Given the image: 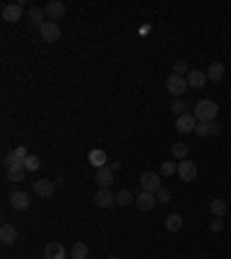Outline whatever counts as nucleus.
I'll return each instance as SVG.
<instances>
[{"mask_svg": "<svg viewBox=\"0 0 231 259\" xmlns=\"http://www.w3.org/2000/svg\"><path fill=\"white\" fill-rule=\"evenodd\" d=\"M217 102L213 100H201V102H196V109H194V116L199 123H213L215 118H217Z\"/></svg>", "mask_w": 231, "mask_h": 259, "instance_id": "obj_1", "label": "nucleus"}, {"mask_svg": "<svg viewBox=\"0 0 231 259\" xmlns=\"http://www.w3.org/2000/svg\"><path fill=\"white\" fill-rule=\"evenodd\" d=\"M139 183H141L143 192H153V195H157V190H162L160 174H155V171H143L141 179H139Z\"/></svg>", "mask_w": 231, "mask_h": 259, "instance_id": "obj_2", "label": "nucleus"}, {"mask_svg": "<svg viewBox=\"0 0 231 259\" xmlns=\"http://www.w3.org/2000/svg\"><path fill=\"white\" fill-rule=\"evenodd\" d=\"M176 174L180 176V180H185V183H192V180L196 179V164L192 160H180Z\"/></svg>", "mask_w": 231, "mask_h": 259, "instance_id": "obj_3", "label": "nucleus"}, {"mask_svg": "<svg viewBox=\"0 0 231 259\" xmlns=\"http://www.w3.org/2000/svg\"><path fill=\"white\" fill-rule=\"evenodd\" d=\"M39 35L44 42H58L60 40V26L56 21H46L44 26L39 28Z\"/></svg>", "mask_w": 231, "mask_h": 259, "instance_id": "obj_4", "label": "nucleus"}, {"mask_svg": "<svg viewBox=\"0 0 231 259\" xmlns=\"http://www.w3.org/2000/svg\"><path fill=\"white\" fill-rule=\"evenodd\" d=\"M185 88H187L185 77H178V74H169L167 77V90L171 95H180V93H185Z\"/></svg>", "mask_w": 231, "mask_h": 259, "instance_id": "obj_5", "label": "nucleus"}, {"mask_svg": "<svg viewBox=\"0 0 231 259\" xmlns=\"http://www.w3.org/2000/svg\"><path fill=\"white\" fill-rule=\"evenodd\" d=\"M21 17H23V5H21V2H12V5H5V7H2V19L9 21V23H17Z\"/></svg>", "mask_w": 231, "mask_h": 259, "instance_id": "obj_6", "label": "nucleus"}, {"mask_svg": "<svg viewBox=\"0 0 231 259\" xmlns=\"http://www.w3.org/2000/svg\"><path fill=\"white\" fill-rule=\"evenodd\" d=\"M194 127H196V116L194 114H183V116H178L176 120V130L178 132H194Z\"/></svg>", "mask_w": 231, "mask_h": 259, "instance_id": "obj_7", "label": "nucleus"}, {"mask_svg": "<svg viewBox=\"0 0 231 259\" xmlns=\"http://www.w3.org/2000/svg\"><path fill=\"white\" fill-rule=\"evenodd\" d=\"M9 204H12L14 211H26L28 206H30V197H28V192L17 190V192H12V197H9Z\"/></svg>", "mask_w": 231, "mask_h": 259, "instance_id": "obj_8", "label": "nucleus"}, {"mask_svg": "<svg viewBox=\"0 0 231 259\" xmlns=\"http://www.w3.org/2000/svg\"><path fill=\"white\" fill-rule=\"evenodd\" d=\"M114 201H116V195L109 188H99L95 192V204L99 208H109V206H114Z\"/></svg>", "mask_w": 231, "mask_h": 259, "instance_id": "obj_9", "label": "nucleus"}, {"mask_svg": "<svg viewBox=\"0 0 231 259\" xmlns=\"http://www.w3.org/2000/svg\"><path fill=\"white\" fill-rule=\"evenodd\" d=\"M134 204H136L139 211H151L153 206L157 204V197L153 195V192H143V190H141V195L136 197V201H134Z\"/></svg>", "mask_w": 231, "mask_h": 259, "instance_id": "obj_10", "label": "nucleus"}, {"mask_svg": "<svg viewBox=\"0 0 231 259\" xmlns=\"http://www.w3.org/2000/svg\"><path fill=\"white\" fill-rule=\"evenodd\" d=\"M26 167H23V162H12V164H7V176L9 180H17V183H21V180L26 179Z\"/></svg>", "mask_w": 231, "mask_h": 259, "instance_id": "obj_11", "label": "nucleus"}, {"mask_svg": "<svg viewBox=\"0 0 231 259\" xmlns=\"http://www.w3.org/2000/svg\"><path fill=\"white\" fill-rule=\"evenodd\" d=\"M194 134L196 137H217L220 134V125L217 123H196Z\"/></svg>", "mask_w": 231, "mask_h": 259, "instance_id": "obj_12", "label": "nucleus"}, {"mask_svg": "<svg viewBox=\"0 0 231 259\" xmlns=\"http://www.w3.org/2000/svg\"><path fill=\"white\" fill-rule=\"evenodd\" d=\"M206 81H208L206 72H201V70L187 72V86H192V88H204Z\"/></svg>", "mask_w": 231, "mask_h": 259, "instance_id": "obj_13", "label": "nucleus"}, {"mask_svg": "<svg viewBox=\"0 0 231 259\" xmlns=\"http://www.w3.org/2000/svg\"><path fill=\"white\" fill-rule=\"evenodd\" d=\"M95 180H97V185H102V188H109V185L114 183V171H111V167H99L97 174H95Z\"/></svg>", "mask_w": 231, "mask_h": 259, "instance_id": "obj_14", "label": "nucleus"}, {"mask_svg": "<svg viewBox=\"0 0 231 259\" xmlns=\"http://www.w3.org/2000/svg\"><path fill=\"white\" fill-rule=\"evenodd\" d=\"M33 190H35L37 197H51V195H54V190H56V185L51 183V180L42 179V180H37L35 185H33Z\"/></svg>", "mask_w": 231, "mask_h": 259, "instance_id": "obj_15", "label": "nucleus"}, {"mask_svg": "<svg viewBox=\"0 0 231 259\" xmlns=\"http://www.w3.org/2000/svg\"><path fill=\"white\" fill-rule=\"evenodd\" d=\"M17 236H19V232H17L14 224H2V229H0V241L5 243V245H12V243L17 241Z\"/></svg>", "mask_w": 231, "mask_h": 259, "instance_id": "obj_16", "label": "nucleus"}, {"mask_svg": "<svg viewBox=\"0 0 231 259\" xmlns=\"http://www.w3.org/2000/svg\"><path fill=\"white\" fill-rule=\"evenodd\" d=\"M44 259H67L65 257V248L60 243H49L44 248Z\"/></svg>", "mask_w": 231, "mask_h": 259, "instance_id": "obj_17", "label": "nucleus"}, {"mask_svg": "<svg viewBox=\"0 0 231 259\" xmlns=\"http://www.w3.org/2000/svg\"><path fill=\"white\" fill-rule=\"evenodd\" d=\"M65 9H67V7L62 5L60 0H51V2L44 7V12L49 14V19H60L62 14H65Z\"/></svg>", "mask_w": 231, "mask_h": 259, "instance_id": "obj_18", "label": "nucleus"}, {"mask_svg": "<svg viewBox=\"0 0 231 259\" xmlns=\"http://www.w3.org/2000/svg\"><path fill=\"white\" fill-rule=\"evenodd\" d=\"M88 162L93 164V167H107V153L102 151V148H95V151H90L88 155Z\"/></svg>", "mask_w": 231, "mask_h": 259, "instance_id": "obj_19", "label": "nucleus"}, {"mask_svg": "<svg viewBox=\"0 0 231 259\" xmlns=\"http://www.w3.org/2000/svg\"><path fill=\"white\" fill-rule=\"evenodd\" d=\"M206 77H208V81H222L224 79V65L222 63H213L211 67H208V72H206Z\"/></svg>", "mask_w": 231, "mask_h": 259, "instance_id": "obj_20", "label": "nucleus"}, {"mask_svg": "<svg viewBox=\"0 0 231 259\" xmlns=\"http://www.w3.org/2000/svg\"><path fill=\"white\" fill-rule=\"evenodd\" d=\"M44 9H39V7H33L30 9V14H28V19H30V26H35V28H42L46 23L44 21Z\"/></svg>", "mask_w": 231, "mask_h": 259, "instance_id": "obj_21", "label": "nucleus"}, {"mask_svg": "<svg viewBox=\"0 0 231 259\" xmlns=\"http://www.w3.org/2000/svg\"><path fill=\"white\" fill-rule=\"evenodd\" d=\"M30 155L28 153V148L26 146H17L14 151L9 153V158H7V164H12V162H26V158Z\"/></svg>", "mask_w": 231, "mask_h": 259, "instance_id": "obj_22", "label": "nucleus"}, {"mask_svg": "<svg viewBox=\"0 0 231 259\" xmlns=\"http://www.w3.org/2000/svg\"><path fill=\"white\" fill-rule=\"evenodd\" d=\"M164 227L169 229V232H178V229H183V218L178 213H171L167 220H164Z\"/></svg>", "mask_w": 231, "mask_h": 259, "instance_id": "obj_23", "label": "nucleus"}, {"mask_svg": "<svg viewBox=\"0 0 231 259\" xmlns=\"http://www.w3.org/2000/svg\"><path fill=\"white\" fill-rule=\"evenodd\" d=\"M88 257V245L83 241H77L72 245V259H86Z\"/></svg>", "mask_w": 231, "mask_h": 259, "instance_id": "obj_24", "label": "nucleus"}, {"mask_svg": "<svg viewBox=\"0 0 231 259\" xmlns=\"http://www.w3.org/2000/svg\"><path fill=\"white\" fill-rule=\"evenodd\" d=\"M134 201V197L130 190H120L118 195H116V204H120V206H130Z\"/></svg>", "mask_w": 231, "mask_h": 259, "instance_id": "obj_25", "label": "nucleus"}, {"mask_svg": "<svg viewBox=\"0 0 231 259\" xmlns=\"http://www.w3.org/2000/svg\"><path fill=\"white\" fill-rule=\"evenodd\" d=\"M211 211H213L215 218H222L227 213V204H224L222 199H215V201H211Z\"/></svg>", "mask_w": 231, "mask_h": 259, "instance_id": "obj_26", "label": "nucleus"}, {"mask_svg": "<svg viewBox=\"0 0 231 259\" xmlns=\"http://www.w3.org/2000/svg\"><path fill=\"white\" fill-rule=\"evenodd\" d=\"M171 155H173V158H178V160H185L187 143H173V146H171Z\"/></svg>", "mask_w": 231, "mask_h": 259, "instance_id": "obj_27", "label": "nucleus"}, {"mask_svg": "<svg viewBox=\"0 0 231 259\" xmlns=\"http://www.w3.org/2000/svg\"><path fill=\"white\" fill-rule=\"evenodd\" d=\"M23 167H26L28 171H37L39 169V158H37V155H28L26 162H23Z\"/></svg>", "mask_w": 231, "mask_h": 259, "instance_id": "obj_28", "label": "nucleus"}, {"mask_svg": "<svg viewBox=\"0 0 231 259\" xmlns=\"http://www.w3.org/2000/svg\"><path fill=\"white\" fill-rule=\"evenodd\" d=\"M178 171V164L173 162H162V176H173Z\"/></svg>", "mask_w": 231, "mask_h": 259, "instance_id": "obj_29", "label": "nucleus"}, {"mask_svg": "<svg viewBox=\"0 0 231 259\" xmlns=\"http://www.w3.org/2000/svg\"><path fill=\"white\" fill-rule=\"evenodd\" d=\"M155 197H157V204H169V201H171V192H169V190H164V188L157 190V195H155Z\"/></svg>", "mask_w": 231, "mask_h": 259, "instance_id": "obj_30", "label": "nucleus"}, {"mask_svg": "<svg viewBox=\"0 0 231 259\" xmlns=\"http://www.w3.org/2000/svg\"><path fill=\"white\" fill-rule=\"evenodd\" d=\"M185 109H187L185 100H176V102H173V104H171V111H176L178 116H183V114H185Z\"/></svg>", "mask_w": 231, "mask_h": 259, "instance_id": "obj_31", "label": "nucleus"}, {"mask_svg": "<svg viewBox=\"0 0 231 259\" xmlns=\"http://www.w3.org/2000/svg\"><path fill=\"white\" fill-rule=\"evenodd\" d=\"M173 74H178V77L187 74V63L185 60H176V63H173Z\"/></svg>", "mask_w": 231, "mask_h": 259, "instance_id": "obj_32", "label": "nucleus"}, {"mask_svg": "<svg viewBox=\"0 0 231 259\" xmlns=\"http://www.w3.org/2000/svg\"><path fill=\"white\" fill-rule=\"evenodd\" d=\"M211 229H213V232H222V220H220V218H215L213 222H211Z\"/></svg>", "mask_w": 231, "mask_h": 259, "instance_id": "obj_33", "label": "nucleus"}, {"mask_svg": "<svg viewBox=\"0 0 231 259\" xmlns=\"http://www.w3.org/2000/svg\"><path fill=\"white\" fill-rule=\"evenodd\" d=\"M109 259H118V257H109Z\"/></svg>", "mask_w": 231, "mask_h": 259, "instance_id": "obj_34", "label": "nucleus"}]
</instances>
